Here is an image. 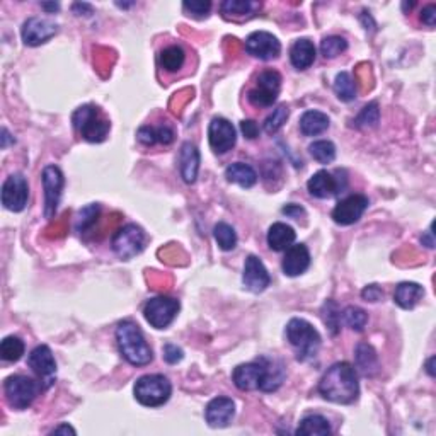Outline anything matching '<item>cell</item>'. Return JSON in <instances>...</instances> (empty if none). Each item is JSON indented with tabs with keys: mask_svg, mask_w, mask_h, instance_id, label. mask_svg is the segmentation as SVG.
I'll use <instances>...</instances> for the list:
<instances>
[{
	"mask_svg": "<svg viewBox=\"0 0 436 436\" xmlns=\"http://www.w3.org/2000/svg\"><path fill=\"white\" fill-rule=\"evenodd\" d=\"M232 380L239 391L272 392L283 384L285 370L282 363L263 356L258 362L239 365L232 373Z\"/></svg>",
	"mask_w": 436,
	"mask_h": 436,
	"instance_id": "cell-1",
	"label": "cell"
},
{
	"mask_svg": "<svg viewBox=\"0 0 436 436\" xmlns=\"http://www.w3.org/2000/svg\"><path fill=\"white\" fill-rule=\"evenodd\" d=\"M319 394L334 404H353L358 399V372L348 362L334 363L319 382Z\"/></svg>",
	"mask_w": 436,
	"mask_h": 436,
	"instance_id": "cell-2",
	"label": "cell"
},
{
	"mask_svg": "<svg viewBox=\"0 0 436 436\" xmlns=\"http://www.w3.org/2000/svg\"><path fill=\"white\" fill-rule=\"evenodd\" d=\"M116 343L120 353L133 367H145L154 360L152 348L145 341L144 333L133 321H123L116 327Z\"/></svg>",
	"mask_w": 436,
	"mask_h": 436,
	"instance_id": "cell-3",
	"label": "cell"
},
{
	"mask_svg": "<svg viewBox=\"0 0 436 436\" xmlns=\"http://www.w3.org/2000/svg\"><path fill=\"white\" fill-rule=\"evenodd\" d=\"M287 339L293 346L299 362H307V360L316 358L321 348V334L310 322L305 319H292L287 324Z\"/></svg>",
	"mask_w": 436,
	"mask_h": 436,
	"instance_id": "cell-4",
	"label": "cell"
},
{
	"mask_svg": "<svg viewBox=\"0 0 436 436\" xmlns=\"http://www.w3.org/2000/svg\"><path fill=\"white\" fill-rule=\"evenodd\" d=\"M74 128L84 140L91 142V144H101L106 140L109 130H111V123L103 116V113L92 104H86L75 109L72 115Z\"/></svg>",
	"mask_w": 436,
	"mask_h": 436,
	"instance_id": "cell-5",
	"label": "cell"
},
{
	"mask_svg": "<svg viewBox=\"0 0 436 436\" xmlns=\"http://www.w3.org/2000/svg\"><path fill=\"white\" fill-rule=\"evenodd\" d=\"M135 399L145 408H161L173 396V385L167 377L161 373L144 375L137 380L133 387Z\"/></svg>",
	"mask_w": 436,
	"mask_h": 436,
	"instance_id": "cell-6",
	"label": "cell"
},
{
	"mask_svg": "<svg viewBox=\"0 0 436 436\" xmlns=\"http://www.w3.org/2000/svg\"><path fill=\"white\" fill-rule=\"evenodd\" d=\"M40 391V385L26 375H11L4 382V394L12 409H28Z\"/></svg>",
	"mask_w": 436,
	"mask_h": 436,
	"instance_id": "cell-7",
	"label": "cell"
},
{
	"mask_svg": "<svg viewBox=\"0 0 436 436\" xmlns=\"http://www.w3.org/2000/svg\"><path fill=\"white\" fill-rule=\"evenodd\" d=\"M147 234L137 224H128L121 227L111 239V247L115 254L123 261L133 259L145 249Z\"/></svg>",
	"mask_w": 436,
	"mask_h": 436,
	"instance_id": "cell-8",
	"label": "cell"
},
{
	"mask_svg": "<svg viewBox=\"0 0 436 436\" xmlns=\"http://www.w3.org/2000/svg\"><path fill=\"white\" fill-rule=\"evenodd\" d=\"M179 309V300L173 299V297H154L145 304L144 307V316L145 321L155 329H166L174 322V319L178 317Z\"/></svg>",
	"mask_w": 436,
	"mask_h": 436,
	"instance_id": "cell-9",
	"label": "cell"
},
{
	"mask_svg": "<svg viewBox=\"0 0 436 436\" xmlns=\"http://www.w3.org/2000/svg\"><path fill=\"white\" fill-rule=\"evenodd\" d=\"M282 89V75L276 70H264L259 74L254 89L249 91L247 99L256 108H271L276 103Z\"/></svg>",
	"mask_w": 436,
	"mask_h": 436,
	"instance_id": "cell-10",
	"label": "cell"
},
{
	"mask_svg": "<svg viewBox=\"0 0 436 436\" xmlns=\"http://www.w3.org/2000/svg\"><path fill=\"white\" fill-rule=\"evenodd\" d=\"M45 190V217L52 218L57 213L58 205H60L62 191L65 186L64 173L57 166H46L41 174Z\"/></svg>",
	"mask_w": 436,
	"mask_h": 436,
	"instance_id": "cell-11",
	"label": "cell"
},
{
	"mask_svg": "<svg viewBox=\"0 0 436 436\" xmlns=\"http://www.w3.org/2000/svg\"><path fill=\"white\" fill-rule=\"evenodd\" d=\"M29 184L23 174H11L2 184V205L9 212L19 213L26 208Z\"/></svg>",
	"mask_w": 436,
	"mask_h": 436,
	"instance_id": "cell-12",
	"label": "cell"
},
{
	"mask_svg": "<svg viewBox=\"0 0 436 436\" xmlns=\"http://www.w3.org/2000/svg\"><path fill=\"white\" fill-rule=\"evenodd\" d=\"M246 52L251 57L259 58L263 62L275 60L282 53V43L278 38L272 36L268 31H254L247 36L246 40Z\"/></svg>",
	"mask_w": 436,
	"mask_h": 436,
	"instance_id": "cell-13",
	"label": "cell"
},
{
	"mask_svg": "<svg viewBox=\"0 0 436 436\" xmlns=\"http://www.w3.org/2000/svg\"><path fill=\"white\" fill-rule=\"evenodd\" d=\"M208 140L212 150L218 155H224L230 152L236 147L237 133L234 125L229 120L217 116L212 120L208 127Z\"/></svg>",
	"mask_w": 436,
	"mask_h": 436,
	"instance_id": "cell-14",
	"label": "cell"
},
{
	"mask_svg": "<svg viewBox=\"0 0 436 436\" xmlns=\"http://www.w3.org/2000/svg\"><path fill=\"white\" fill-rule=\"evenodd\" d=\"M368 205H370V201H368L367 196L351 195L348 196V198L339 201L336 207H334L333 213H331V217H333L334 224L343 225V227H346V225H353L363 217V213L367 212Z\"/></svg>",
	"mask_w": 436,
	"mask_h": 436,
	"instance_id": "cell-15",
	"label": "cell"
},
{
	"mask_svg": "<svg viewBox=\"0 0 436 436\" xmlns=\"http://www.w3.org/2000/svg\"><path fill=\"white\" fill-rule=\"evenodd\" d=\"M28 367L36 373L38 379L43 382L45 389H48L50 385L54 382L57 377V362H54L52 350L46 345L36 346L31 351L28 358Z\"/></svg>",
	"mask_w": 436,
	"mask_h": 436,
	"instance_id": "cell-16",
	"label": "cell"
},
{
	"mask_svg": "<svg viewBox=\"0 0 436 436\" xmlns=\"http://www.w3.org/2000/svg\"><path fill=\"white\" fill-rule=\"evenodd\" d=\"M58 33V24L45 18H29L23 24V41L28 46H40L50 41Z\"/></svg>",
	"mask_w": 436,
	"mask_h": 436,
	"instance_id": "cell-17",
	"label": "cell"
},
{
	"mask_svg": "<svg viewBox=\"0 0 436 436\" xmlns=\"http://www.w3.org/2000/svg\"><path fill=\"white\" fill-rule=\"evenodd\" d=\"M242 283H244L247 290L253 293H261L270 287V272H268L266 266H264L258 256H247L244 264V275H242Z\"/></svg>",
	"mask_w": 436,
	"mask_h": 436,
	"instance_id": "cell-18",
	"label": "cell"
},
{
	"mask_svg": "<svg viewBox=\"0 0 436 436\" xmlns=\"http://www.w3.org/2000/svg\"><path fill=\"white\" fill-rule=\"evenodd\" d=\"M236 416V402L230 397H215L208 402L205 418L212 428H225Z\"/></svg>",
	"mask_w": 436,
	"mask_h": 436,
	"instance_id": "cell-19",
	"label": "cell"
},
{
	"mask_svg": "<svg viewBox=\"0 0 436 436\" xmlns=\"http://www.w3.org/2000/svg\"><path fill=\"white\" fill-rule=\"evenodd\" d=\"M345 186L346 184H341V179L334 178V174L327 173V171H319L307 183L309 193L314 198L319 200L333 198V196H336Z\"/></svg>",
	"mask_w": 436,
	"mask_h": 436,
	"instance_id": "cell-20",
	"label": "cell"
},
{
	"mask_svg": "<svg viewBox=\"0 0 436 436\" xmlns=\"http://www.w3.org/2000/svg\"><path fill=\"white\" fill-rule=\"evenodd\" d=\"M310 266V253L305 244H295L290 246L285 253L282 270L287 276L295 278V276L304 275Z\"/></svg>",
	"mask_w": 436,
	"mask_h": 436,
	"instance_id": "cell-21",
	"label": "cell"
},
{
	"mask_svg": "<svg viewBox=\"0 0 436 436\" xmlns=\"http://www.w3.org/2000/svg\"><path fill=\"white\" fill-rule=\"evenodd\" d=\"M179 171H181V178L186 184H193L198 178L200 152L191 142L183 144L181 150H179Z\"/></svg>",
	"mask_w": 436,
	"mask_h": 436,
	"instance_id": "cell-22",
	"label": "cell"
},
{
	"mask_svg": "<svg viewBox=\"0 0 436 436\" xmlns=\"http://www.w3.org/2000/svg\"><path fill=\"white\" fill-rule=\"evenodd\" d=\"M355 365L356 370L362 373L367 379L375 377L380 370L379 365V355L373 350L372 345L368 343H358L355 348Z\"/></svg>",
	"mask_w": 436,
	"mask_h": 436,
	"instance_id": "cell-23",
	"label": "cell"
},
{
	"mask_svg": "<svg viewBox=\"0 0 436 436\" xmlns=\"http://www.w3.org/2000/svg\"><path fill=\"white\" fill-rule=\"evenodd\" d=\"M317 50L316 45L307 38H300L290 48V62L297 70H307L316 62Z\"/></svg>",
	"mask_w": 436,
	"mask_h": 436,
	"instance_id": "cell-24",
	"label": "cell"
},
{
	"mask_svg": "<svg viewBox=\"0 0 436 436\" xmlns=\"http://www.w3.org/2000/svg\"><path fill=\"white\" fill-rule=\"evenodd\" d=\"M295 230H293L290 225L282 224V222H276V224H272L270 230H268V246H270V249L276 251V253H280V251H287L288 247L293 246V242H295Z\"/></svg>",
	"mask_w": 436,
	"mask_h": 436,
	"instance_id": "cell-25",
	"label": "cell"
},
{
	"mask_svg": "<svg viewBox=\"0 0 436 436\" xmlns=\"http://www.w3.org/2000/svg\"><path fill=\"white\" fill-rule=\"evenodd\" d=\"M331 127V120L326 113L317 109H309L300 118V132L305 137H317Z\"/></svg>",
	"mask_w": 436,
	"mask_h": 436,
	"instance_id": "cell-26",
	"label": "cell"
},
{
	"mask_svg": "<svg viewBox=\"0 0 436 436\" xmlns=\"http://www.w3.org/2000/svg\"><path fill=\"white\" fill-rule=\"evenodd\" d=\"M425 295V288L419 283L414 282H404L397 285L396 292H394V302L399 305L401 309L411 310L416 307V304Z\"/></svg>",
	"mask_w": 436,
	"mask_h": 436,
	"instance_id": "cell-27",
	"label": "cell"
},
{
	"mask_svg": "<svg viewBox=\"0 0 436 436\" xmlns=\"http://www.w3.org/2000/svg\"><path fill=\"white\" fill-rule=\"evenodd\" d=\"M225 178H227L229 183L239 184L244 190H249L253 188L256 183H258V174L249 164L244 162H234L225 169Z\"/></svg>",
	"mask_w": 436,
	"mask_h": 436,
	"instance_id": "cell-28",
	"label": "cell"
},
{
	"mask_svg": "<svg viewBox=\"0 0 436 436\" xmlns=\"http://www.w3.org/2000/svg\"><path fill=\"white\" fill-rule=\"evenodd\" d=\"M295 433L307 436H326L333 433V428H331V423L327 418L321 416V414H310V416L302 419Z\"/></svg>",
	"mask_w": 436,
	"mask_h": 436,
	"instance_id": "cell-29",
	"label": "cell"
},
{
	"mask_svg": "<svg viewBox=\"0 0 436 436\" xmlns=\"http://www.w3.org/2000/svg\"><path fill=\"white\" fill-rule=\"evenodd\" d=\"M259 9H261V4L253 2V0H225L220 6L225 18H247Z\"/></svg>",
	"mask_w": 436,
	"mask_h": 436,
	"instance_id": "cell-30",
	"label": "cell"
},
{
	"mask_svg": "<svg viewBox=\"0 0 436 436\" xmlns=\"http://www.w3.org/2000/svg\"><path fill=\"white\" fill-rule=\"evenodd\" d=\"M159 62H161V67L166 72L174 74L183 69L184 62H186V53H184V50L179 45H171L162 50Z\"/></svg>",
	"mask_w": 436,
	"mask_h": 436,
	"instance_id": "cell-31",
	"label": "cell"
},
{
	"mask_svg": "<svg viewBox=\"0 0 436 436\" xmlns=\"http://www.w3.org/2000/svg\"><path fill=\"white\" fill-rule=\"evenodd\" d=\"M334 94L343 103H351L356 98V84L348 72H339L334 79Z\"/></svg>",
	"mask_w": 436,
	"mask_h": 436,
	"instance_id": "cell-32",
	"label": "cell"
},
{
	"mask_svg": "<svg viewBox=\"0 0 436 436\" xmlns=\"http://www.w3.org/2000/svg\"><path fill=\"white\" fill-rule=\"evenodd\" d=\"M24 343L23 339L18 336H7L0 343V356H2L4 362H19L24 355Z\"/></svg>",
	"mask_w": 436,
	"mask_h": 436,
	"instance_id": "cell-33",
	"label": "cell"
},
{
	"mask_svg": "<svg viewBox=\"0 0 436 436\" xmlns=\"http://www.w3.org/2000/svg\"><path fill=\"white\" fill-rule=\"evenodd\" d=\"M213 236H215V241L218 247L222 251H232L236 249L237 246V234L234 230L232 225L225 224V222H218L213 229Z\"/></svg>",
	"mask_w": 436,
	"mask_h": 436,
	"instance_id": "cell-34",
	"label": "cell"
},
{
	"mask_svg": "<svg viewBox=\"0 0 436 436\" xmlns=\"http://www.w3.org/2000/svg\"><path fill=\"white\" fill-rule=\"evenodd\" d=\"M380 121V109L377 103L367 104L362 111L358 113V116L353 120V125L360 130H367V128H375Z\"/></svg>",
	"mask_w": 436,
	"mask_h": 436,
	"instance_id": "cell-35",
	"label": "cell"
},
{
	"mask_svg": "<svg viewBox=\"0 0 436 436\" xmlns=\"http://www.w3.org/2000/svg\"><path fill=\"white\" fill-rule=\"evenodd\" d=\"M310 155L319 164H331L336 159V145L329 140H317L309 147Z\"/></svg>",
	"mask_w": 436,
	"mask_h": 436,
	"instance_id": "cell-36",
	"label": "cell"
},
{
	"mask_svg": "<svg viewBox=\"0 0 436 436\" xmlns=\"http://www.w3.org/2000/svg\"><path fill=\"white\" fill-rule=\"evenodd\" d=\"M288 116H290V109H288L287 104H280L278 108L272 109L271 115L264 121V132H266L268 135L278 133L280 130L283 128V125L287 123Z\"/></svg>",
	"mask_w": 436,
	"mask_h": 436,
	"instance_id": "cell-37",
	"label": "cell"
},
{
	"mask_svg": "<svg viewBox=\"0 0 436 436\" xmlns=\"http://www.w3.org/2000/svg\"><path fill=\"white\" fill-rule=\"evenodd\" d=\"M341 319L345 321V324L350 327V329L356 331V333H362L368 322V314L365 312L363 309L356 307V305H350L343 310Z\"/></svg>",
	"mask_w": 436,
	"mask_h": 436,
	"instance_id": "cell-38",
	"label": "cell"
},
{
	"mask_svg": "<svg viewBox=\"0 0 436 436\" xmlns=\"http://www.w3.org/2000/svg\"><path fill=\"white\" fill-rule=\"evenodd\" d=\"M322 319H324V324L329 329V333L333 336H336L339 333V327H341V310H339L338 304L334 300H326L322 305Z\"/></svg>",
	"mask_w": 436,
	"mask_h": 436,
	"instance_id": "cell-39",
	"label": "cell"
},
{
	"mask_svg": "<svg viewBox=\"0 0 436 436\" xmlns=\"http://www.w3.org/2000/svg\"><path fill=\"white\" fill-rule=\"evenodd\" d=\"M99 215H101V205L98 203L87 205V207H84L81 212H79L77 222H75V229H77L81 234L87 232V230L98 222Z\"/></svg>",
	"mask_w": 436,
	"mask_h": 436,
	"instance_id": "cell-40",
	"label": "cell"
},
{
	"mask_svg": "<svg viewBox=\"0 0 436 436\" xmlns=\"http://www.w3.org/2000/svg\"><path fill=\"white\" fill-rule=\"evenodd\" d=\"M348 50V41L341 36H327L321 41V53L324 58H336Z\"/></svg>",
	"mask_w": 436,
	"mask_h": 436,
	"instance_id": "cell-41",
	"label": "cell"
},
{
	"mask_svg": "<svg viewBox=\"0 0 436 436\" xmlns=\"http://www.w3.org/2000/svg\"><path fill=\"white\" fill-rule=\"evenodd\" d=\"M183 9L188 16L196 19H205L210 14V9H212V2H184Z\"/></svg>",
	"mask_w": 436,
	"mask_h": 436,
	"instance_id": "cell-42",
	"label": "cell"
},
{
	"mask_svg": "<svg viewBox=\"0 0 436 436\" xmlns=\"http://www.w3.org/2000/svg\"><path fill=\"white\" fill-rule=\"evenodd\" d=\"M162 356H164V360H166L167 363L169 365H176V363H179L181 362V360L184 358V353H183V350L179 346H176V345H173V343H169V345H166L162 348Z\"/></svg>",
	"mask_w": 436,
	"mask_h": 436,
	"instance_id": "cell-43",
	"label": "cell"
},
{
	"mask_svg": "<svg viewBox=\"0 0 436 436\" xmlns=\"http://www.w3.org/2000/svg\"><path fill=\"white\" fill-rule=\"evenodd\" d=\"M137 138L140 144H144L147 147H152L155 144H159L157 142V128L155 127H142L138 130Z\"/></svg>",
	"mask_w": 436,
	"mask_h": 436,
	"instance_id": "cell-44",
	"label": "cell"
},
{
	"mask_svg": "<svg viewBox=\"0 0 436 436\" xmlns=\"http://www.w3.org/2000/svg\"><path fill=\"white\" fill-rule=\"evenodd\" d=\"M362 299L365 302H372V304H375V302H380L384 299V292H382L379 285H368V287H365L362 290Z\"/></svg>",
	"mask_w": 436,
	"mask_h": 436,
	"instance_id": "cell-45",
	"label": "cell"
},
{
	"mask_svg": "<svg viewBox=\"0 0 436 436\" xmlns=\"http://www.w3.org/2000/svg\"><path fill=\"white\" fill-rule=\"evenodd\" d=\"M241 130L242 133H244V137L249 138V140H254V138H258L259 135V127L254 120H242Z\"/></svg>",
	"mask_w": 436,
	"mask_h": 436,
	"instance_id": "cell-46",
	"label": "cell"
},
{
	"mask_svg": "<svg viewBox=\"0 0 436 436\" xmlns=\"http://www.w3.org/2000/svg\"><path fill=\"white\" fill-rule=\"evenodd\" d=\"M157 142L159 144L169 145L174 142V132L171 130L167 125H162V127H157Z\"/></svg>",
	"mask_w": 436,
	"mask_h": 436,
	"instance_id": "cell-47",
	"label": "cell"
},
{
	"mask_svg": "<svg viewBox=\"0 0 436 436\" xmlns=\"http://www.w3.org/2000/svg\"><path fill=\"white\" fill-rule=\"evenodd\" d=\"M421 21H423V24H426V26H430V28L435 26V23H436V7L433 6V4H430V6L423 7Z\"/></svg>",
	"mask_w": 436,
	"mask_h": 436,
	"instance_id": "cell-48",
	"label": "cell"
},
{
	"mask_svg": "<svg viewBox=\"0 0 436 436\" xmlns=\"http://www.w3.org/2000/svg\"><path fill=\"white\" fill-rule=\"evenodd\" d=\"M282 212L285 213V215L287 217H292V218H295V220H299L300 218V215H305V210L300 207V205H295V203H292V205H287V207H285Z\"/></svg>",
	"mask_w": 436,
	"mask_h": 436,
	"instance_id": "cell-49",
	"label": "cell"
},
{
	"mask_svg": "<svg viewBox=\"0 0 436 436\" xmlns=\"http://www.w3.org/2000/svg\"><path fill=\"white\" fill-rule=\"evenodd\" d=\"M72 9H74V12L77 16H82V14L84 16H91L92 14V6H91V4H86V2H84V4H81V2L74 4Z\"/></svg>",
	"mask_w": 436,
	"mask_h": 436,
	"instance_id": "cell-50",
	"label": "cell"
},
{
	"mask_svg": "<svg viewBox=\"0 0 436 436\" xmlns=\"http://www.w3.org/2000/svg\"><path fill=\"white\" fill-rule=\"evenodd\" d=\"M421 242L425 244L426 247H430V249H433L435 247V237H433V224H431V227L428 232L425 234V236L421 237Z\"/></svg>",
	"mask_w": 436,
	"mask_h": 436,
	"instance_id": "cell-51",
	"label": "cell"
},
{
	"mask_svg": "<svg viewBox=\"0 0 436 436\" xmlns=\"http://www.w3.org/2000/svg\"><path fill=\"white\" fill-rule=\"evenodd\" d=\"M69 433L77 435V431H75L70 425H60L54 428V430H52V435H69Z\"/></svg>",
	"mask_w": 436,
	"mask_h": 436,
	"instance_id": "cell-52",
	"label": "cell"
},
{
	"mask_svg": "<svg viewBox=\"0 0 436 436\" xmlns=\"http://www.w3.org/2000/svg\"><path fill=\"white\" fill-rule=\"evenodd\" d=\"M14 138H11L9 132H7V128H2V149H7V145L14 144Z\"/></svg>",
	"mask_w": 436,
	"mask_h": 436,
	"instance_id": "cell-53",
	"label": "cell"
},
{
	"mask_svg": "<svg viewBox=\"0 0 436 436\" xmlns=\"http://www.w3.org/2000/svg\"><path fill=\"white\" fill-rule=\"evenodd\" d=\"M41 9H45L46 12H57L58 9H60V4L57 2H43L41 4Z\"/></svg>",
	"mask_w": 436,
	"mask_h": 436,
	"instance_id": "cell-54",
	"label": "cell"
},
{
	"mask_svg": "<svg viewBox=\"0 0 436 436\" xmlns=\"http://www.w3.org/2000/svg\"><path fill=\"white\" fill-rule=\"evenodd\" d=\"M435 362H436V358H435V356H431V358L428 360V363H426V372L430 377H435Z\"/></svg>",
	"mask_w": 436,
	"mask_h": 436,
	"instance_id": "cell-55",
	"label": "cell"
},
{
	"mask_svg": "<svg viewBox=\"0 0 436 436\" xmlns=\"http://www.w3.org/2000/svg\"><path fill=\"white\" fill-rule=\"evenodd\" d=\"M133 4H135V2H130V4H120V2H118V4H116V6H118V7H123V9H127V7H132Z\"/></svg>",
	"mask_w": 436,
	"mask_h": 436,
	"instance_id": "cell-56",
	"label": "cell"
}]
</instances>
